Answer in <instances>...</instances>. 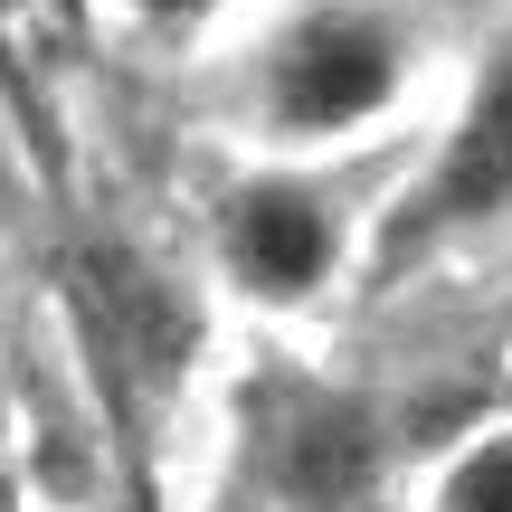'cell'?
I'll list each match as a JSON object with an SVG mask.
<instances>
[{"instance_id":"cell-7","label":"cell","mask_w":512,"mask_h":512,"mask_svg":"<svg viewBox=\"0 0 512 512\" xmlns=\"http://www.w3.org/2000/svg\"><path fill=\"white\" fill-rule=\"evenodd\" d=\"M133 19H143L152 38H190V29H209V19L228 10V0H124Z\"/></svg>"},{"instance_id":"cell-1","label":"cell","mask_w":512,"mask_h":512,"mask_svg":"<svg viewBox=\"0 0 512 512\" xmlns=\"http://www.w3.org/2000/svg\"><path fill=\"white\" fill-rule=\"evenodd\" d=\"M418 76V29L380 0H304L247 67V114L266 143H342L380 124Z\"/></svg>"},{"instance_id":"cell-2","label":"cell","mask_w":512,"mask_h":512,"mask_svg":"<svg viewBox=\"0 0 512 512\" xmlns=\"http://www.w3.org/2000/svg\"><path fill=\"white\" fill-rule=\"evenodd\" d=\"M494 219H512V38L484 48V67L465 86L456 124H446L437 162H427V181L389 219V256L465 238V228H494Z\"/></svg>"},{"instance_id":"cell-4","label":"cell","mask_w":512,"mask_h":512,"mask_svg":"<svg viewBox=\"0 0 512 512\" xmlns=\"http://www.w3.org/2000/svg\"><path fill=\"white\" fill-rule=\"evenodd\" d=\"M76 313H86V342L105 351V380L124 389V399H152V389L181 380L190 342H200V323H190V304L162 285V275L143 266L133 247H76Z\"/></svg>"},{"instance_id":"cell-3","label":"cell","mask_w":512,"mask_h":512,"mask_svg":"<svg viewBox=\"0 0 512 512\" xmlns=\"http://www.w3.org/2000/svg\"><path fill=\"white\" fill-rule=\"evenodd\" d=\"M219 266L256 304H304V294H323L332 266H342V219H332V200L313 181L256 171V181H238L219 200Z\"/></svg>"},{"instance_id":"cell-8","label":"cell","mask_w":512,"mask_h":512,"mask_svg":"<svg viewBox=\"0 0 512 512\" xmlns=\"http://www.w3.org/2000/svg\"><path fill=\"white\" fill-rule=\"evenodd\" d=\"M0 503H10V484H0Z\"/></svg>"},{"instance_id":"cell-5","label":"cell","mask_w":512,"mask_h":512,"mask_svg":"<svg viewBox=\"0 0 512 512\" xmlns=\"http://www.w3.org/2000/svg\"><path fill=\"white\" fill-rule=\"evenodd\" d=\"M370 408L361 399H332V389H285L266 408V475L294 512H351L370 494Z\"/></svg>"},{"instance_id":"cell-6","label":"cell","mask_w":512,"mask_h":512,"mask_svg":"<svg viewBox=\"0 0 512 512\" xmlns=\"http://www.w3.org/2000/svg\"><path fill=\"white\" fill-rule=\"evenodd\" d=\"M437 512H512V437H475L437 484Z\"/></svg>"}]
</instances>
